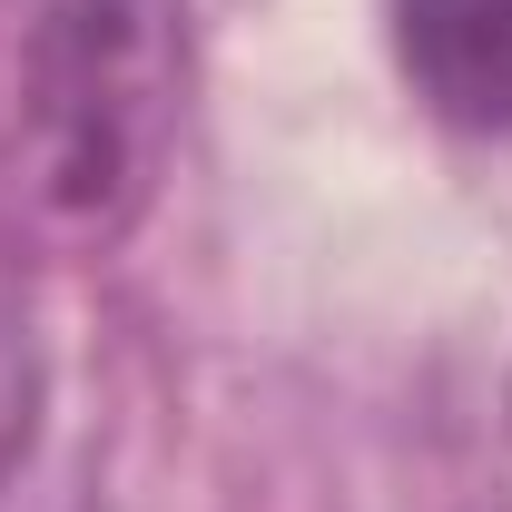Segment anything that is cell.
Listing matches in <instances>:
<instances>
[{
	"mask_svg": "<svg viewBox=\"0 0 512 512\" xmlns=\"http://www.w3.org/2000/svg\"><path fill=\"white\" fill-rule=\"evenodd\" d=\"M30 424H40V365H30V345L0 325V483L20 473V453H30Z\"/></svg>",
	"mask_w": 512,
	"mask_h": 512,
	"instance_id": "3",
	"label": "cell"
},
{
	"mask_svg": "<svg viewBox=\"0 0 512 512\" xmlns=\"http://www.w3.org/2000/svg\"><path fill=\"white\" fill-rule=\"evenodd\" d=\"M178 138V20L168 0H40L20 40L10 188L30 237L109 256L148 217Z\"/></svg>",
	"mask_w": 512,
	"mask_h": 512,
	"instance_id": "1",
	"label": "cell"
},
{
	"mask_svg": "<svg viewBox=\"0 0 512 512\" xmlns=\"http://www.w3.org/2000/svg\"><path fill=\"white\" fill-rule=\"evenodd\" d=\"M394 60L453 128H512V0H394Z\"/></svg>",
	"mask_w": 512,
	"mask_h": 512,
	"instance_id": "2",
	"label": "cell"
}]
</instances>
